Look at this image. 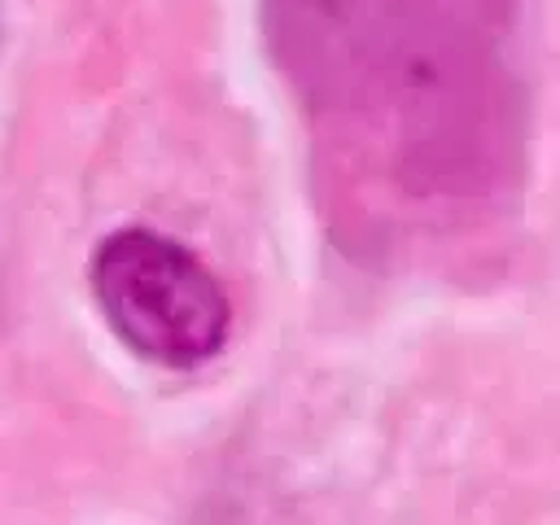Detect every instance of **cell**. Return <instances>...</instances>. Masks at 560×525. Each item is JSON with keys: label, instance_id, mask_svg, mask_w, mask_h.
I'll use <instances>...</instances> for the list:
<instances>
[{"label": "cell", "instance_id": "1", "mask_svg": "<svg viewBox=\"0 0 560 525\" xmlns=\"http://www.w3.org/2000/svg\"><path fill=\"white\" fill-rule=\"evenodd\" d=\"M88 280L114 337L158 368H201L228 341L232 302L223 284L192 249L153 228L109 232L92 254Z\"/></svg>", "mask_w": 560, "mask_h": 525}]
</instances>
